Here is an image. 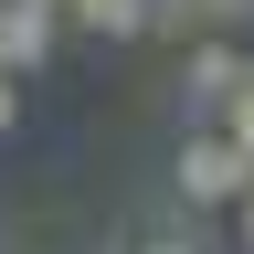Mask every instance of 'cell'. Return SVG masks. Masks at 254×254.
Listing matches in <instances>:
<instances>
[{
    "label": "cell",
    "mask_w": 254,
    "mask_h": 254,
    "mask_svg": "<svg viewBox=\"0 0 254 254\" xmlns=\"http://www.w3.org/2000/svg\"><path fill=\"white\" fill-rule=\"evenodd\" d=\"M244 190H254V159L222 138V127H201V138L180 148V201H201V212H212V201H233V212H244Z\"/></svg>",
    "instance_id": "obj_1"
},
{
    "label": "cell",
    "mask_w": 254,
    "mask_h": 254,
    "mask_svg": "<svg viewBox=\"0 0 254 254\" xmlns=\"http://www.w3.org/2000/svg\"><path fill=\"white\" fill-rule=\"evenodd\" d=\"M53 0H11V11H0V64H11V74H32V64H53Z\"/></svg>",
    "instance_id": "obj_2"
},
{
    "label": "cell",
    "mask_w": 254,
    "mask_h": 254,
    "mask_svg": "<svg viewBox=\"0 0 254 254\" xmlns=\"http://www.w3.org/2000/svg\"><path fill=\"white\" fill-rule=\"evenodd\" d=\"M233 85H244V53H233V43H201V53H190V106H201V127L222 117Z\"/></svg>",
    "instance_id": "obj_3"
},
{
    "label": "cell",
    "mask_w": 254,
    "mask_h": 254,
    "mask_svg": "<svg viewBox=\"0 0 254 254\" xmlns=\"http://www.w3.org/2000/svg\"><path fill=\"white\" fill-rule=\"evenodd\" d=\"M212 127H222V138H233V148L254 159V64H244V85L222 95V117H212Z\"/></svg>",
    "instance_id": "obj_4"
},
{
    "label": "cell",
    "mask_w": 254,
    "mask_h": 254,
    "mask_svg": "<svg viewBox=\"0 0 254 254\" xmlns=\"http://www.w3.org/2000/svg\"><path fill=\"white\" fill-rule=\"evenodd\" d=\"M11 117H21V74L0 64V138H11Z\"/></svg>",
    "instance_id": "obj_5"
},
{
    "label": "cell",
    "mask_w": 254,
    "mask_h": 254,
    "mask_svg": "<svg viewBox=\"0 0 254 254\" xmlns=\"http://www.w3.org/2000/svg\"><path fill=\"white\" fill-rule=\"evenodd\" d=\"M127 254H190V244L180 233H148V244H127Z\"/></svg>",
    "instance_id": "obj_6"
},
{
    "label": "cell",
    "mask_w": 254,
    "mask_h": 254,
    "mask_svg": "<svg viewBox=\"0 0 254 254\" xmlns=\"http://www.w3.org/2000/svg\"><path fill=\"white\" fill-rule=\"evenodd\" d=\"M201 11H222V21H233V11H254V0H201Z\"/></svg>",
    "instance_id": "obj_7"
},
{
    "label": "cell",
    "mask_w": 254,
    "mask_h": 254,
    "mask_svg": "<svg viewBox=\"0 0 254 254\" xmlns=\"http://www.w3.org/2000/svg\"><path fill=\"white\" fill-rule=\"evenodd\" d=\"M244 244H254V190H244Z\"/></svg>",
    "instance_id": "obj_8"
},
{
    "label": "cell",
    "mask_w": 254,
    "mask_h": 254,
    "mask_svg": "<svg viewBox=\"0 0 254 254\" xmlns=\"http://www.w3.org/2000/svg\"><path fill=\"white\" fill-rule=\"evenodd\" d=\"M159 11H201V0H159Z\"/></svg>",
    "instance_id": "obj_9"
},
{
    "label": "cell",
    "mask_w": 254,
    "mask_h": 254,
    "mask_svg": "<svg viewBox=\"0 0 254 254\" xmlns=\"http://www.w3.org/2000/svg\"><path fill=\"white\" fill-rule=\"evenodd\" d=\"M0 11H11V0H0Z\"/></svg>",
    "instance_id": "obj_10"
}]
</instances>
